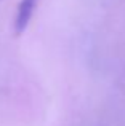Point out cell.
<instances>
[{
    "label": "cell",
    "instance_id": "obj_1",
    "mask_svg": "<svg viewBox=\"0 0 125 126\" xmlns=\"http://www.w3.org/2000/svg\"><path fill=\"white\" fill-rule=\"evenodd\" d=\"M35 6H37V0H21V3L18 6V13H16V19H15L16 35H21L26 31L32 15H34Z\"/></svg>",
    "mask_w": 125,
    "mask_h": 126
}]
</instances>
